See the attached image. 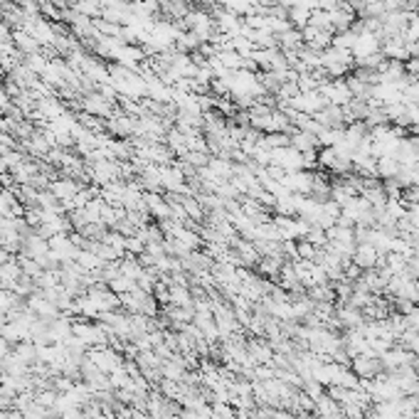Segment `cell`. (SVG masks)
<instances>
[{"label": "cell", "mask_w": 419, "mask_h": 419, "mask_svg": "<svg viewBox=\"0 0 419 419\" xmlns=\"http://www.w3.org/2000/svg\"><path fill=\"white\" fill-rule=\"evenodd\" d=\"M377 259V247L375 244H363L360 249H356V262L360 264V267H372Z\"/></svg>", "instance_id": "1"}, {"label": "cell", "mask_w": 419, "mask_h": 419, "mask_svg": "<svg viewBox=\"0 0 419 419\" xmlns=\"http://www.w3.org/2000/svg\"><path fill=\"white\" fill-rule=\"evenodd\" d=\"M193 3H205V0H193Z\"/></svg>", "instance_id": "2"}]
</instances>
